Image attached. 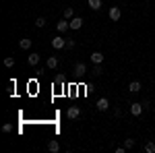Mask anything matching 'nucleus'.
Instances as JSON below:
<instances>
[{
  "label": "nucleus",
  "mask_w": 155,
  "mask_h": 153,
  "mask_svg": "<svg viewBox=\"0 0 155 153\" xmlns=\"http://www.w3.org/2000/svg\"><path fill=\"white\" fill-rule=\"evenodd\" d=\"M66 48H71V50H72V48H74V39H66Z\"/></svg>",
  "instance_id": "5701e85b"
},
{
  "label": "nucleus",
  "mask_w": 155,
  "mask_h": 153,
  "mask_svg": "<svg viewBox=\"0 0 155 153\" xmlns=\"http://www.w3.org/2000/svg\"><path fill=\"white\" fill-rule=\"evenodd\" d=\"M107 15H110V19H112V21H120V17H122V11H120L118 6H112Z\"/></svg>",
  "instance_id": "7ed1b4c3"
},
{
  "label": "nucleus",
  "mask_w": 155,
  "mask_h": 153,
  "mask_svg": "<svg viewBox=\"0 0 155 153\" xmlns=\"http://www.w3.org/2000/svg\"><path fill=\"white\" fill-rule=\"evenodd\" d=\"M93 72H95V77H99V75H101V72H104V68H101V66H99V64H97V66H95V71H93Z\"/></svg>",
  "instance_id": "412c9836"
},
{
  "label": "nucleus",
  "mask_w": 155,
  "mask_h": 153,
  "mask_svg": "<svg viewBox=\"0 0 155 153\" xmlns=\"http://www.w3.org/2000/svg\"><path fill=\"white\" fill-rule=\"evenodd\" d=\"M81 27H83V19H81V17H72L71 19V29L77 31V29H81Z\"/></svg>",
  "instance_id": "423d86ee"
},
{
  "label": "nucleus",
  "mask_w": 155,
  "mask_h": 153,
  "mask_svg": "<svg viewBox=\"0 0 155 153\" xmlns=\"http://www.w3.org/2000/svg\"><path fill=\"white\" fill-rule=\"evenodd\" d=\"M132 145H134V141H132V139H126V141H124V147H126V149H130Z\"/></svg>",
  "instance_id": "aec40b11"
},
{
  "label": "nucleus",
  "mask_w": 155,
  "mask_h": 153,
  "mask_svg": "<svg viewBox=\"0 0 155 153\" xmlns=\"http://www.w3.org/2000/svg\"><path fill=\"white\" fill-rule=\"evenodd\" d=\"M4 66H8V68L15 66V58H11V56H8V58H4Z\"/></svg>",
  "instance_id": "a211bd4d"
},
{
  "label": "nucleus",
  "mask_w": 155,
  "mask_h": 153,
  "mask_svg": "<svg viewBox=\"0 0 155 153\" xmlns=\"http://www.w3.org/2000/svg\"><path fill=\"white\" fill-rule=\"evenodd\" d=\"M87 2H89V8H93V11L101 8V0H87Z\"/></svg>",
  "instance_id": "ddd939ff"
},
{
  "label": "nucleus",
  "mask_w": 155,
  "mask_h": 153,
  "mask_svg": "<svg viewBox=\"0 0 155 153\" xmlns=\"http://www.w3.org/2000/svg\"><path fill=\"white\" fill-rule=\"evenodd\" d=\"M54 83H56V85H60V83H64V81H62V77H60V75H58V77L54 79Z\"/></svg>",
  "instance_id": "b1692460"
},
{
  "label": "nucleus",
  "mask_w": 155,
  "mask_h": 153,
  "mask_svg": "<svg viewBox=\"0 0 155 153\" xmlns=\"http://www.w3.org/2000/svg\"><path fill=\"white\" fill-rule=\"evenodd\" d=\"M2 130H4V132H11V130H12V124H4V126H2Z\"/></svg>",
  "instance_id": "4be33fe9"
},
{
  "label": "nucleus",
  "mask_w": 155,
  "mask_h": 153,
  "mask_svg": "<svg viewBox=\"0 0 155 153\" xmlns=\"http://www.w3.org/2000/svg\"><path fill=\"white\" fill-rule=\"evenodd\" d=\"M35 25H37V27H44V25H46V19H44V17H37V19H35Z\"/></svg>",
  "instance_id": "6ab92c4d"
},
{
  "label": "nucleus",
  "mask_w": 155,
  "mask_h": 153,
  "mask_svg": "<svg viewBox=\"0 0 155 153\" xmlns=\"http://www.w3.org/2000/svg\"><path fill=\"white\" fill-rule=\"evenodd\" d=\"M56 29H58L60 33L68 31V29H71V21H68V19H60L58 23H56Z\"/></svg>",
  "instance_id": "f257e3e1"
},
{
  "label": "nucleus",
  "mask_w": 155,
  "mask_h": 153,
  "mask_svg": "<svg viewBox=\"0 0 155 153\" xmlns=\"http://www.w3.org/2000/svg\"><path fill=\"white\" fill-rule=\"evenodd\" d=\"M46 66H48V68H52V71H54V68H56V66H58V58H56V56H50V58L46 60Z\"/></svg>",
  "instance_id": "1a4fd4ad"
},
{
  "label": "nucleus",
  "mask_w": 155,
  "mask_h": 153,
  "mask_svg": "<svg viewBox=\"0 0 155 153\" xmlns=\"http://www.w3.org/2000/svg\"><path fill=\"white\" fill-rule=\"evenodd\" d=\"M31 44H33V42H31V39H27V37L19 42V46H21V50H29V48H31Z\"/></svg>",
  "instance_id": "4468645a"
},
{
  "label": "nucleus",
  "mask_w": 155,
  "mask_h": 153,
  "mask_svg": "<svg viewBox=\"0 0 155 153\" xmlns=\"http://www.w3.org/2000/svg\"><path fill=\"white\" fill-rule=\"evenodd\" d=\"M74 72H77V75H85V72H87V66H85V62H77V66H74Z\"/></svg>",
  "instance_id": "f8f14e48"
},
{
  "label": "nucleus",
  "mask_w": 155,
  "mask_h": 153,
  "mask_svg": "<svg viewBox=\"0 0 155 153\" xmlns=\"http://www.w3.org/2000/svg\"><path fill=\"white\" fill-rule=\"evenodd\" d=\"M39 58H41V56L33 52V54H29V58H27V62H29L31 66H35V64H39Z\"/></svg>",
  "instance_id": "9d476101"
},
{
  "label": "nucleus",
  "mask_w": 155,
  "mask_h": 153,
  "mask_svg": "<svg viewBox=\"0 0 155 153\" xmlns=\"http://www.w3.org/2000/svg\"><path fill=\"white\" fill-rule=\"evenodd\" d=\"M48 149H50L52 153H58V151H60V145H58V141H50Z\"/></svg>",
  "instance_id": "2eb2a0df"
},
{
  "label": "nucleus",
  "mask_w": 155,
  "mask_h": 153,
  "mask_svg": "<svg viewBox=\"0 0 155 153\" xmlns=\"http://www.w3.org/2000/svg\"><path fill=\"white\" fill-rule=\"evenodd\" d=\"M128 91H130V93H139V91H141V83H139V81H132L130 85H128Z\"/></svg>",
  "instance_id": "9b49d317"
},
{
  "label": "nucleus",
  "mask_w": 155,
  "mask_h": 153,
  "mask_svg": "<svg viewBox=\"0 0 155 153\" xmlns=\"http://www.w3.org/2000/svg\"><path fill=\"white\" fill-rule=\"evenodd\" d=\"M72 17H74V11H72L71 6H66L64 8V19H72Z\"/></svg>",
  "instance_id": "f3484780"
},
{
  "label": "nucleus",
  "mask_w": 155,
  "mask_h": 153,
  "mask_svg": "<svg viewBox=\"0 0 155 153\" xmlns=\"http://www.w3.org/2000/svg\"><path fill=\"white\" fill-rule=\"evenodd\" d=\"M95 106H97V110H99V112H106L107 108H110V101H107V97H99Z\"/></svg>",
  "instance_id": "20e7f679"
},
{
  "label": "nucleus",
  "mask_w": 155,
  "mask_h": 153,
  "mask_svg": "<svg viewBox=\"0 0 155 153\" xmlns=\"http://www.w3.org/2000/svg\"><path fill=\"white\" fill-rule=\"evenodd\" d=\"M52 48H54V50L66 48V39H64V37H54V39H52Z\"/></svg>",
  "instance_id": "f03ea898"
},
{
  "label": "nucleus",
  "mask_w": 155,
  "mask_h": 153,
  "mask_svg": "<svg viewBox=\"0 0 155 153\" xmlns=\"http://www.w3.org/2000/svg\"><path fill=\"white\" fill-rule=\"evenodd\" d=\"M91 62H93V64H101V62H104V54H101V52H93V54H91Z\"/></svg>",
  "instance_id": "6e6552de"
},
{
  "label": "nucleus",
  "mask_w": 155,
  "mask_h": 153,
  "mask_svg": "<svg viewBox=\"0 0 155 153\" xmlns=\"http://www.w3.org/2000/svg\"><path fill=\"white\" fill-rule=\"evenodd\" d=\"M66 116L71 118V120H74V118H79V116H81V108H79V106H72V108H68Z\"/></svg>",
  "instance_id": "39448f33"
},
{
  "label": "nucleus",
  "mask_w": 155,
  "mask_h": 153,
  "mask_svg": "<svg viewBox=\"0 0 155 153\" xmlns=\"http://www.w3.org/2000/svg\"><path fill=\"white\" fill-rule=\"evenodd\" d=\"M143 110H145L143 104H130V114H132V116H141Z\"/></svg>",
  "instance_id": "0eeeda50"
},
{
  "label": "nucleus",
  "mask_w": 155,
  "mask_h": 153,
  "mask_svg": "<svg viewBox=\"0 0 155 153\" xmlns=\"http://www.w3.org/2000/svg\"><path fill=\"white\" fill-rule=\"evenodd\" d=\"M145 151H147V153H155V143L153 141L145 143Z\"/></svg>",
  "instance_id": "dca6fc26"
}]
</instances>
